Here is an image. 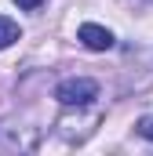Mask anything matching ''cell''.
<instances>
[{
    "mask_svg": "<svg viewBox=\"0 0 153 156\" xmlns=\"http://www.w3.org/2000/svg\"><path fill=\"white\" fill-rule=\"evenodd\" d=\"M55 98L66 105V109H84V105H91L95 98H99V83L88 76H73V80H62L58 87H55Z\"/></svg>",
    "mask_w": 153,
    "mask_h": 156,
    "instance_id": "obj_1",
    "label": "cell"
},
{
    "mask_svg": "<svg viewBox=\"0 0 153 156\" xmlns=\"http://www.w3.org/2000/svg\"><path fill=\"white\" fill-rule=\"evenodd\" d=\"M76 40H80L88 51H110V47H113V33L102 29V26H95V22H84V26L76 29Z\"/></svg>",
    "mask_w": 153,
    "mask_h": 156,
    "instance_id": "obj_2",
    "label": "cell"
},
{
    "mask_svg": "<svg viewBox=\"0 0 153 156\" xmlns=\"http://www.w3.org/2000/svg\"><path fill=\"white\" fill-rule=\"evenodd\" d=\"M15 40H18V26H15L11 18H4V15H0V51H4V47H11Z\"/></svg>",
    "mask_w": 153,
    "mask_h": 156,
    "instance_id": "obj_3",
    "label": "cell"
},
{
    "mask_svg": "<svg viewBox=\"0 0 153 156\" xmlns=\"http://www.w3.org/2000/svg\"><path fill=\"white\" fill-rule=\"evenodd\" d=\"M135 134H142V138L153 142V116H142V120H139V123H135Z\"/></svg>",
    "mask_w": 153,
    "mask_h": 156,
    "instance_id": "obj_4",
    "label": "cell"
},
{
    "mask_svg": "<svg viewBox=\"0 0 153 156\" xmlns=\"http://www.w3.org/2000/svg\"><path fill=\"white\" fill-rule=\"evenodd\" d=\"M15 4H18L22 11H37V7H40V4H44V0H15Z\"/></svg>",
    "mask_w": 153,
    "mask_h": 156,
    "instance_id": "obj_5",
    "label": "cell"
},
{
    "mask_svg": "<svg viewBox=\"0 0 153 156\" xmlns=\"http://www.w3.org/2000/svg\"><path fill=\"white\" fill-rule=\"evenodd\" d=\"M150 4H153V0H150Z\"/></svg>",
    "mask_w": 153,
    "mask_h": 156,
    "instance_id": "obj_6",
    "label": "cell"
}]
</instances>
